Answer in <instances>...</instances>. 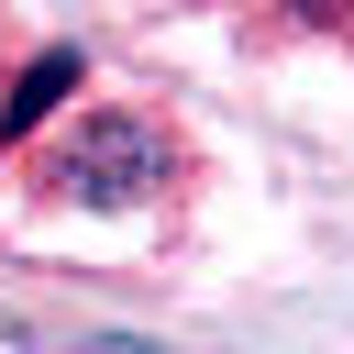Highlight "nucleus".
<instances>
[{
  "label": "nucleus",
  "mask_w": 354,
  "mask_h": 354,
  "mask_svg": "<svg viewBox=\"0 0 354 354\" xmlns=\"http://www.w3.org/2000/svg\"><path fill=\"white\" fill-rule=\"evenodd\" d=\"M166 133L144 122V111H88L77 122V144L55 155V188L66 199H88V210H144L155 188H166Z\"/></svg>",
  "instance_id": "nucleus-1"
},
{
  "label": "nucleus",
  "mask_w": 354,
  "mask_h": 354,
  "mask_svg": "<svg viewBox=\"0 0 354 354\" xmlns=\"http://www.w3.org/2000/svg\"><path fill=\"white\" fill-rule=\"evenodd\" d=\"M77 88H88V55H77V44H44V55L0 88V144H33V133L77 100Z\"/></svg>",
  "instance_id": "nucleus-2"
}]
</instances>
